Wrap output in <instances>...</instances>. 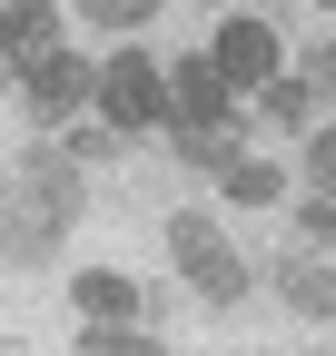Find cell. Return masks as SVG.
<instances>
[{
  "mask_svg": "<svg viewBox=\"0 0 336 356\" xmlns=\"http://www.w3.org/2000/svg\"><path fill=\"white\" fill-rule=\"evenodd\" d=\"M79 20H99V30H139V20H158V0H79Z\"/></svg>",
  "mask_w": 336,
  "mask_h": 356,
  "instance_id": "13",
  "label": "cell"
},
{
  "mask_svg": "<svg viewBox=\"0 0 336 356\" xmlns=\"http://www.w3.org/2000/svg\"><path fill=\"white\" fill-rule=\"evenodd\" d=\"M208 60H218L228 89H258V79H277V30L267 20H228L218 40H208Z\"/></svg>",
  "mask_w": 336,
  "mask_h": 356,
  "instance_id": "5",
  "label": "cell"
},
{
  "mask_svg": "<svg viewBox=\"0 0 336 356\" xmlns=\"http://www.w3.org/2000/svg\"><path fill=\"white\" fill-rule=\"evenodd\" d=\"M168 257H178V277H188V297H208V307H237L247 297V257L218 238V218H168Z\"/></svg>",
  "mask_w": 336,
  "mask_h": 356,
  "instance_id": "2",
  "label": "cell"
},
{
  "mask_svg": "<svg viewBox=\"0 0 336 356\" xmlns=\"http://www.w3.org/2000/svg\"><path fill=\"white\" fill-rule=\"evenodd\" d=\"M277 297L297 307V317H336V277H326L307 248H287V257H277Z\"/></svg>",
  "mask_w": 336,
  "mask_h": 356,
  "instance_id": "8",
  "label": "cell"
},
{
  "mask_svg": "<svg viewBox=\"0 0 336 356\" xmlns=\"http://www.w3.org/2000/svg\"><path fill=\"white\" fill-rule=\"evenodd\" d=\"M297 248H336V198H326V188L297 208Z\"/></svg>",
  "mask_w": 336,
  "mask_h": 356,
  "instance_id": "14",
  "label": "cell"
},
{
  "mask_svg": "<svg viewBox=\"0 0 336 356\" xmlns=\"http://www.w3.org/2000/svg\"><path fill=\"white\" fill-rule=\"evenodd\" d=\"M287 198V178L267 159H228V208H277Z\"/></svg>",
  "mask_w": 336,
  "mask_h": 356,
  "instance_id": "10",
  "label": "cell"
},
{
  "mask_svg": "<svg viewBox=\"0 0 336 356\" xmlns=\"http://www.w3.org/2000/svg\"><path fill=\"white\" fill-rule=\"evenodd\" d=\"M90 99L109 109V129H119V139H139L149 119H168V70H149V50H119V60L99 70V89H90Z\"/></svg>",
  "mask_w": 336,
  "mask_h": 356,
  "instance_id": "3",
  "label": "cell"
},
{
  "mask_svg": "<svg viewBox=\"0 0 336 356\" xmlns=\"http://www.w3.org/2000/svg\"><path fill=\"white\" fill-rule=\"evenodd\" d=\"M60 50V20H50V0H10V20H0V60L30 70V60H50Z\"/></svg>",
  "mask_w": 336,
  "mask_h": 356,
  "instance_id": "7",
  "label": "cell"
},
{
  "mask_svg": "<svg viewBox=\"0 0 336 356\" xmlns=\"http://www.w3.org/2000/svg\"><path fill=\"white\" fill-rule=\"evenodd\" d=\"M20 79H30V99H40V119H69V109H79V99H90V89H99V70L79 60V50H50V60H30Z\"/></svg>",
  "mask_w": 336,
  "mask_h": 356,
  "instance_id": "6",
  "label": "cell"
},
{
  "mask_svg": "<svg viewBox=\"0 0 336 356\" xmlns=\"http://www.w3.org/2000/svg\"><path fill=\"white\" fill-rule=\"evenodd\" d=\"M307 99H336V50H326V40L307 50Z\"/></svg>",
  "mask_w": 336,
  "mask_h": 356,
  "instance_id": "16",
  "label": "cell"
},
{
  "mask_svg": "<svg viewBox=\"0 0 336 356\" xmlns=\"http://www.w3.org/2000/svg\"><path fill=\"white\" fill-rule=\"evenodd\" d=\"M307 178H317V188H326V198H336V119L317 129V139H307Z\"/></svg>",
  "mask_w": 336,
  "mask_h": 356,
  "instance_id": "15",
  "label": "cell"
},
{
  "mask_svg": "<svg viewBox=\"0 0 336 356\" xmlns=\"http://www.w3.org/2000/svg\"><path fill=\"white\" fill-rule=\"evenodd\" d=\"M69 218H79V168H69V149H20L10 178H0V257H10V267L60 257Z\"/></svg>",
  "mask_w": 336,
  "mask_h": 356,
  "instance_id": "1",
  "label": "cell"
},
{
  "mask_svg": "<svg viewBox=\"0 0 336 356\" xmlns=\"http://www.w3.org/2000/svg\"><path fill=\"white\" fill-rule=\"evenodd\" d=\"M267 99V129H307V79H258Z\"/></svg>",
  "mask_w": 336,
  "mask_h": 356,
  "instance_id": "11",
  "label": "cell"
},
{
  "mask_svg": "<svg viewBox=\"0 0 336 356\" xmlns=\"http://www.w3.org/2000/svg\"><path fill=\"white\" fill-rule=\"evenodd\" d=\"M326 10H336V0H326Z\"/></svg>",
  "mask_w": 336,
  "mask_h": 356,
  "instance_id": "17",
  "label": "cell"
},
{
  "mask_svg": "<svg viewBox=\"0 0 336 356\" xmlns=\"http://www.w3.org/2000/svg\"><path fill=\"white\" fill-rule=\"evenodd\" d=\"M228 129H237V119H228ZM228 129H178V159H188V168H228V159H237Z\"/></svg>",
  "mask_w": 336,
  "mask_h": 356,
  "instance_id": "12",
  "label": "cell"
},
{
  "mask_svg": "<svg viewBox=\"0 0 336 356\" xmlns=\"http://www.w3.org/2000/svg\"><path fill=\"white\" fill-rule=\"evenodd\" d=\"M69 297H79V317H139V277L129 267H79Z\"/></svg>",
  "mask_w": 336,
  "mask_h": 356,
  "instance_id": "9",
  "label": "cell"
},
{
  "mask_svg": "<svg viewBox=\"0 0 336 356\" xmlns=\"http://www.w3.org/2000/svg\"><path fill=\"white\" fill-rule=\"evenodd\" d=\"M168 119H178V129H218V119H237V89L218 79V60H178V70H168Z\"/></svg>",
  "mask_w": 336,
  "mask_h": 356,
  "instance_id": "4",
  "label": "cell"
}]
</instances>
